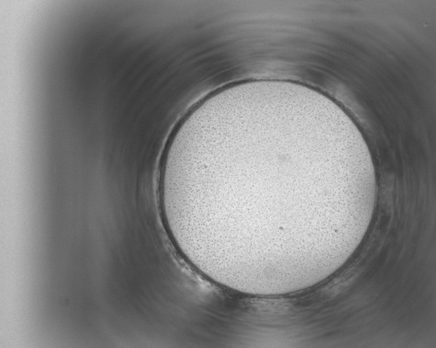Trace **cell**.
Instances as JSON below:
<instances>
[{
	"mask_svg": "<svg viewBox=\"0 0 436 348\" xmlns=\"http://www.w3.org/2000/svg\"><path fill=\"white\" fill-rule=\"evenodd\" d=\"M343 163L323 131L267 100H251L225 108L205 119L180 142L174 176L190 204L247 192L194 212L198 226L221 253L233 256L257 209L240 252L243 258L262 209L251 243L255 255L269 199L321 194L339 186Z\"/></svg>",
	"mask_w": 436,
	"mask_h": 348,
	"instance_id": "cell-1",
	"label": "cell"
}]
</instances>
